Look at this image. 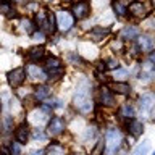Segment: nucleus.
I'll return each instance as SVG.
<instances>
[{"mask_svg":"<svg viewBox=\"0 0 155 155\" xmlns=\"http://www.w3.org/2000/svg\"><path fill=\"white\" fill-rule=\"evenodd\" d=\"M73 104L79 111L87 113L92 108V102H91V84L87 81H81L78 84V89L73 97Z\"/></svg>","mask_w":155,"mask_h":155,"instance_id":"nucleus-1","label":"nucleus"},{"mask_svg":"<svg viewBox=\"0 0 155 155\" xmlns=\"http://www.w3.org/2000/svg\"><path fill=\"white\" fill-rule=\"evenodd\" d=\"M128 12H129L131 16L142 19V18H145L150 13V5L145 3V2H140V0H136V2H131L129 3Z\"/></svg>","mask_w":155,"mask_h":155,"instance_id":"nucleus-2","label":"nucleus"},{"mask_svg":"<svg viewBox=\"0 0 155 155\" xmlns=\"http://www.w3.org/2000/svg\"><path fill=\"white\" fill-rule=\"evenodd\" d=\"M55 18H57L58 29L63 31V32L70 31V29L73 28V24H74V16H73L70 12H65V10H60V12L55 15Z\"/></svg>","mask_w":155,"mask_h":155,"instance_id":"nucleus-3","label":"nucleus"},{"mask_svg":"<svg viewBox=\"0 0 155 155\" xmlns=\"http://www.w3.org/2000/svg\"><path fill=\"white\" fill-rule=\"evenodd\" d=\"M121 140V134L118 129H110L107 133V137H105V149L108 155H111L115 150H118V144Z\"/></svg>","mask_w":155,"mask_h":155,"instance_id":"nucleus-4","label":"nucleus"},{"mask_svg":"<svg viewBox=\"0 0 155 155\" xmlns=\"http://www.w3.org/2000/svg\"><path fill=\"white\" fill-rule=\"evenodd\" d=\"M26 79V70L24 68H15L8 73V84L12 87H19Z\"/></svg>","mask_w":155,"mask_h":155,"instance_id":"nucleus-5","label":"nucleus"},{"mask_svg":"<svg viewBox=\"0 0 155 155\" xmlns=\"http://www.w3.org/2000/svg\"><path fill=\"white\" fill-rule=\"evenodd\" d=\"M63 131H65V121H63L60 116H53V118L48 121V128H47L48 136L57 137V136H60L63 133Z\"/></svg>","mask_w":155,"mask_h":155,"instance_id":"nucleus-6","label":"nucleus"},{"mask_svg":"<svg viewBox=\"0 0 155 155\" xmlns=\"http://www.w3.org/2000/svg\"><path fill=\"white\" fill-rule=\"evenodd\" d=\"M71 13H73V16L78 18V19H84L89 16V13H91V5L89 2H86V0H81V2H78L73 5V10H71Z\"/></svg>","mask_w":155,"mask_h":155,"instance_id":"nucleus-7","label":"nucleus"},{"mask_svg":"<svg viewBox=\"0 0 155 155\" xmlns=\"http://www.w3.org/2000/svg\"><path fill=\"white\" fill-rule=\"evenodd\" d=\"M26 74L31 78V79L34 81H44V79H48V76H47V71L45 70H42V68H39L37 65H29L26 68Z\"/></svg>","mask_w":155,"mask_h":155,"instance_id":"nucleus-8","label":"nucleus"},{"mask_svg":"<svg viewBox=\"0 0 155 155\" xmlns=\"http://www.w3.org/2000/svg\"><path fill=\"white\" fill-rule=\"evenodd\" d=\"M137 45H139V50L142 52H152L155 47V42L150 36L142 34V36H137Z\"/></svg>","mask_w":155,"mask_h":155,"instance_id":"nucleus-9","label":"nucleus"},{"mask_svg":"<svg viewBox=\"0 0 155 155\" xmlns=\"http://www.w3.org/2000/svg\"><path fill=\"white\" fill-rule=\"evenodd\" d=\"M100 102L105 107H115V97H113V92L110 91V87L107 86L100 87Z\"/></svg>","mask_w":155,"mask_h":155,"instance_id":"nucleus-10","label":"nucleus"},{"mask_svg":"<svg viewBox=\"0 0 155 155\" xmlns=\"http://www.w3.org/2000/svg\"><path fill=\"white\" fill-rule=\"evenodd\" d=\"M128 131H129L131 136H134V137H139V136L144 133V124L140 123L139 120L131 118V120H128Z\"/></svg>","mask_w":155,"mask_h":155,"instance_id":"nucleus-11","label":"nucleus"},{"mask_svg":"<svg viewBox=\"0 0 155 155\" xmlns=\"http://www.w3.org/2000/svg\"><path fill=\"white\" fill-rule=\"evenodd\" d=\"M108 87H110L111 92H116V94H121V95H126L131 92V86L128 82H123V81H115V82H111Z\"/></svg>","mask_w":155,"mask_h":155,"instance_id":"nucleus-12","label":"nucleus"},{"mask_svg":"<svg viewBox=\"0 0 155 155\" xmlns=\"http://www.w3.org/2000/svg\"><path fill=\"white\" fill-rule=\"evenodd\" d=\"M129 0H115L113 2V10L118 16H124L128 13V7H129Z\"/></svg>","mask_w":155,"mask_h":155,"instance_id":"nucleus-13","label":"nucleus"},{"mask_svg":"<svg viewBox=\"0 0 155 155\" xmlns=\"http://www.w3.org/2000/svg\"><path fill=\"white\" fill-rule=\"evenodd\" d=\"M15 136H16V140L19 144H26L28 139H29V129H28V124H21L18 126L16 133H15Z\"/></svg>","mask_w":155,"mask_h":155,"instance_id":"nucleus-14","label":"nucleus"},{"mask_svg":"<svg viewBox=\"0 0 155 155\" xmlns=\"http://www.w3.org/2000/svg\"><path fill=\"white\" fill-rule=\"evenodd\" d=\"M44 55H45V48H44L42 45L41 47H32V48H29V52H28V57H29V60H32V61H39L41 58H44Z\"/></svg>","mask_w":155,"mask_h":155,"instance_id":"nucleus-15","label":"nucleus"},{"mask_svg":"<svg viewBox=\"0 0 155 155\" xmlns=\"http://www.w3.org/2000/svg\"><path fill=\"white\" fill-rule=\"evenodd\" d=\"M139 36V29L136 26H126L123 31H121V37L123 39H129V41H133Z\"/></svg>","mask_w":155,"mask_h":155,"instance_id":"nucleus-16","label":"nucleus"},{"mask_svg":"<svg viewBox=\"0 0 155 155\" xmlns=\"http://www.w3.org/2000/svg\"><path fill=\"white\" fill-rule=\"evenodd\" d=\"M47 116H48V113H47V110H37V111H34V113L31 115V120L34 124H41V123H44V121L47 120Z\"/></svg>","mask_w":155,"mask_h":155,"instance_id":"nucleus-17","label":"nucleus"},{"mask_svg":"<svg viewBox=\"0 0 155 155\" xmlns=\"http://www.w3.org/2000/svg\"><path fill=\"white\" fill-rule=\"evenodd\" d=\"M110 31L107 28H94L91 31V37H92V41L94 42H99V41H102V39H104L107 34H108Z\"/></svg>","mask_w":155,"mask_h":155,"instance_id":"nucleus-18","label":"nucleus"},{"mask_svg":"<svg viewBox=\"0 0 155 155\" xmlns=\"http://www.w3.org/2000/svg\"><path fill=\"white\" fill-rule=\"evenodd\" d=\"M152 105H153V95L152 94H145L140 97V100H139L140 110H149V108H152Z\"/></svg>","mask_w":155,"mask_h":155,"instance_id":"nucleus-19","label":"nucleus"},{"mask_svg":"<svg viewBox=\"0 0 155 155\" xmlns=\"http://www.w3.org/2000/svg\"><path fill=\"white\" fill-rule=\"evenodd\" d=\"M58 68H63V66H61V61L58 60L57 57H48L45 60V71L58 70Z\"/></svg>","mask_w":155,"mask_h":155,"instance_id":"nucleus-20","label":"nucleus"},{"mask_svg":"<svg viewBox=\"0 0 155 155\" xmlns=\"http://www.w3.org/2000/svg\"><path fill=\"white\" fill-rule=\"evenodd\" d=\"M48 95H50V89H48L47 86H37V87H36L34 97H36L37 100H45Z\"/></svg>","mask_w":155,"mask_h":155,"instance_id":"nucleus-21","label":"nucleus"},{"mask_svg":"<svg viewBox=\"0 0 155 155\" xmlns=\"http://www.w3.org/2000/svg\"><path fill=\"white\" fill-rule=\"evenodd\" d=\"M120 116H123V118H126V120L134 118V108H133V105H131V104H124L123 107H121V110H120Z\"/></svg>","mask_w":155,"mask_h":155,"instance_id":"nucleus-22","label":"nucleus"},{"mask_svg":"<svg viewBox=\"0 0 155 155\" xmlns=\"http://www.w3.org/2000/svg\"><path fill=\"white\" fill-rule=\"evenodd\" d=\"M2 131H3L5 136L10 134L13 131V120L10 118V116H3V120H2Z\"/></svg>","mask_w":155,"mask_h":155,"instance_id":"nucleus-23","label":"nucleus"},{"mask_svg":"<svg viewBox=\"0 0 155 155\" xmlns=\"http://www.w3.org/2000/svg\"><path fill=\"white\" fill-rule=\"evenodd\" d=\"M0 12L3 15H7V16H15V15H16V12L12 8V5L8 2H0Z\"/></svg>","mask_w":155,"mask_h":155,"instance_id":"nucleus-24","label":"nucleus"},{"mask_svg":"<svg viewBox=\"0 0 155 155\" xmlns=\"http://www.w3.org/2000/svg\"><path fill=\"white\" fill-rule=\"evenodd\" d=\"M149 147H150V144L147 142V140H145V142H142V144H139L137 147L134 149V152L131 153V155H145L149 152Z\"/></svg>","mask_w":155,"mask_h":155,"instance_id":"nucleus-25","label":"nucleus"},{"mask_svg":"<svg viewBox=\"0 0 155 155\" xmlns=\"http://www.w3.org/2000/svg\"><path fill=\"white\" fill-rule=\"evenodd\" d=\"M19 26H21V31L23 32H32V29H34V24H32V21L31 19H21V21H19Z\"/></svg>","mask_w":155,"mask_h":155,"instance_id":"nucleus-26","label":"nucleus"},{"mask_svg":"<svg viewBox=\"0 0 155 155\" xmlns=\"http://www.w3.org/2000/svg\"><path fill=\"white\" fill-rule=\"evenodd\" d=\"M104 150H105V140H99L95 144V147L92 149L91 155H104Z\"/></svg>","mask_w":155,"mask_h":155,"instance_id":"nucleus-27","label":"nucleus"},{"mask_svg":"<svg viewBox=\"0 0 155 155\" xmlns=\"http://www.w3.org/2000/svg\"><path fill=\"white\" fill-rule=\"evenodd\" d=\"M10 153L12 155H23V152H21V144L18 142H12V145H10Z\"/></svg>","mask_w":155,"mask_h":155,"instance_id":"nucleus-28","label":"nucleus"},{"mask_svg":"<svg viewBox=\"0 0 155 155\" xmlns=\"http://www.w3.org/2000/svg\"><path fill=\"white\" fill-rule=\"evenodd\" d=\"M126 78H128V71L126 70H116L115 71V79L116 81H123L124 82Z\"/></svg>","mask_w":155,"mask_h":155,"instance_id":"nucleus-29","label":"nucleus"},{"mask_svg":"<svg viewBox=\"0 0 155 155\" xmlns=\"http://www.w3.org/2000/svg\"><path fill=\"white\" fill-rule=\"evenodd\" d=\"M55 23H57V18H55V15H53V13H48V26H50V32H52V34L55 32V29H57Z\"/></svg>","mask_w":155,"mask_h":155,"instance_id":"nucleus-30","label":"nucleus"},{"mask_svg":"<svg viewBox=\"0 0 155 155\" xmlns=\"http://www.w3.org/2000/svg\"><path fill=\"white\" fill-rule=\"evenodd\" d=\"M110 47L113 48V50H123V42L120 41V39H113V41L110 42Z\"/></svg>","mask_w":155,"mask_h":155,"instance_id":"nucleus-31","label":"nucleus"},{"mask_svg":"<svg viewBox=\"0 0 155 155\" xmlns=\"http://www.w3.org/2000/svg\"><path fill=\"white\" fill-rule=\"evenodd\" d=\"M105 65H107V68H115L116 70V65H118V63H116V60H113V58H110V60L105 61Z\"/></svg>","mask_w":155,"mask_h":155,"instance_id":"nucleus-32","label":"nucleus"},{"mask_svg":"<svg viewBox=\"0 0 155 155\" xmlns=\"http://www.w3.org/2000/svg\"><path fill=\"white\" fill-rule=\"evenodd\" d=\"M34 139H45V134H44L41 129H36L34 131Z\"/></svg>","mask_w":155,"mask_h":155,"instance_id":"nucleus-33","label":"nucleus"},{"mask_svg":"<svg viewBox=\"0 0 155 155\" xmlns=\"http://www.w3.org/2000/svg\"><path fill=\"white\" fill-rule=\"evenodd\" d=\"M32 39H34V41H44V32H42V31L34 32V34H32Z\"/></svg>","mask_w":155,"mask_h":155,"instance_id":"nucleus-34","label":"nucleus"},{"mask_svg":"<svg viewBox=\"0 0 155 155\" xmlns=\"http://www.w3.org/2000/svg\"><path fill=\"white\" fill-rule=\"evenodd\" d=\"M44 153H45L44 150H32V152L29 153V155H44Z\"/></svg>","mask_w":155,"mask_h":155,"instance_id":"nucleus-35","label":"nucleus"},{"mask_svg":"<svg viewBox=\"0 0 155 155\" xmlns=\"http://www.w3.org/2000/svg\"><path fill=\"white\" fill-rule=\"evenodd\" d=\"M149 60H150V63H153V65H155V52H152L149 55Z\"/></svg>","mask_w":155,"mask_h":155,"instance_id":"nucleus-36","label":"nucleus"},{"mask_svg":"<svg viewBox=\"0 0 155 155\" xmlns=\"http://www.w3.org/2000/svg\"><path fill=\"white\" fill-rule=\"evenodd\" d=\"M61 2H71V0H61Z\"/></svg>","mask_w":155,"mask_h":155,"instance_id":"nucleus-37","label":"nucleus"},{"mask_svg":"<svg viewBox=\"0 0 155 155\" xmlns=\"http://www.w3.org/2000/svg\"><path fill=\"white\" fill-rule=\"evenodd\" d=\"M44 2H52V0H44Z\"/></svg>","mask_w":155,"mask_h":155,"instance_id":"nucleus-38","label":"nucleus"},{"mask_svg":"<svg viewBox=\"0 0 155 155\" xmlns=\"http://www.w3.org/2000/svg\"><path fill=\"white\" fill-rule=\"evenodd\" d=\"M0 155H5V153H3V152H0Z\"/></svg>","mask_w":155,"mask_h":155,"instance_id":"nucleus-39","label":"nucleus"},{"mask_svg":"<svg viewBox=\"0 0 155 155\" xmlns=\"http://www.w3.org/2000/svg\"><path fill=\"white\" fill-rule=\"evenodd\" d=\"M16 2H21V0H16Z\"/></svg>","mask_w":155,"mask_h":155,"instance_id":"nucleus-40","label":"nucleus"},{"mask_svg":"<svg viewBox=\"0 0 155 155\" xmlns=\"http://www.w3.org/2000/svg\"><path fill=\"white\" fill-rule=\"evenodd\" d=\"M153 3H155V0H153Z\"/></svg>","mask_w":155,"mask_h":155,"instance_id":"nucleus-41","label":"nucleus"},{"mask_svg":"<svg viewBox=\"0 0 155 155\" xmlns=\"http://www.w3.org/2000/svg\"><path fill=\"white\" fill-rule=\"evenodd\" d=\"M153 155H155V152H153Z\"/></svg>","mask_w":155,"mask_h":155,"instance_id":"nucleus-42","label":"nucleus"}]
</instances>
